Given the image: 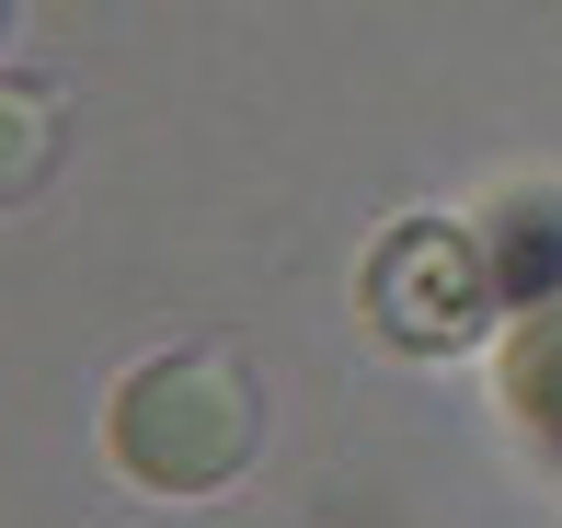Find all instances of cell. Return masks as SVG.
Here are the masks:
<instances>
[{
  "instance_id": "6da1fadb",
  "label": "cell",
  "mask_w": 562,
  "mask_h": 528,
  "mask_svg": "<svg viewBox=\"0 0 562 528\" xmlns=\"http://www.w3.org/2000/svg\"><path fill=\"white\" fill-rule=\"evenodd\" d=\"M104 448L138 494H229L265 448V402L229 357L184 345V357H149L126 368L104 402Z\"/></svg>"
},
{
  "instance_id": "7a4b0ae2",
  "label": "cell",
  "mask_w": 562,
  "mask_h": 528,
  "mask_svg": "<svg viewBox=\"0 0 562 528\" xmlns=\"http://www.w3.org/2000/svg\"><path fill=\"white\" fill-rule=\"evenodd\" d=\"M368 322L391 345H425V357L471 345L482 322H494V265H482V241L448 231V218H402V231L368 254Z\"/></svg>"
},
{
  "instance_id": "3957f363",
  "label": "cell",
  "mask_w": 562,
  "mask_h": 528,
  "mask_svg": "<svg viewBox=\"0 0 562 528\" xmlns=\"http://www.w3.org/2000/svg\"><path fill=\"white\" fill-rule=\"evenodd\" d=\"M46 172H58V104L35 81H0V207H23Z\"/></svg>"
},
{
  "instance_id": "277c9868",
  "label": "cell",
  "mask_w": 562,
  "mask_h": 528,
  "mask_svg": "<svg viewBox=\"0 0 562 528\" xmlns=\"http://www.w3.org/2000/svg\"><path fill=\"white\" fill-rule=\"evenodd\" d=\"M505 402L528 414V437H551V448H562V299L517 334V357H505Z\"/></svg>"
},
{
  "instance_id": "5b68a950",
  "label": "cell",
  "mask_w": 562,
  "mask_h": 528,
  "mask_svg": "<svg viewBox=\"0 0 562 528\" xmlns=\"http://www.w3.org/2000/svg\"><path fill=\"white\" fill-rule=\"evenodd\" d=\"M0 35H12V0H0Z\"/></svg>"
}]
</instances>
